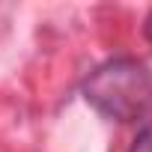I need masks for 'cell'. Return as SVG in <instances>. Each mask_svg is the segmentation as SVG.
<instances>
[{
  "mask_svg": "<svg viewBox=\"0 0 152 152\" xmlns=\"http://www.w3.org/2000/svg\"><path fill=\"white\" fill-rule=\"evenodd\" d=\"M81 96L104 119L146 122L152 110V69L137 57H110L84 78Z\"/></svg>",
  "mask_w": 152,
  "mask_h": 152,
  "instance_id": "cell-1",
  "label": "cell"
},
{
  "mask_svg": "<svg viewBox=\"0 0 152 152\" xmlns=\"http://www.w3.org/2000/svg\"><path fill=\"white\" fill-rule=\"evenodd\" d=\"M128 152H152V122H149V119L140 122V128H137V134H134Z\"/></svg>",
  "mask_w": 152,
  "mask_h": 152,
  "instance_id": "cell-2",
  "label": "cell"
},
{
  "mask_svg": "<svg viewBox=\"0 0 152 152\" xmlns=\"http://www.w3.org/2000/svg\"><path fill=\"white\" fill-rule=\"evenodd\" d=\"M143 36H146V42H152V12L143 18Z\"/></svg>",
  "mask_w": 152,
  "mask_h": 152,
  "instance_id": "cell-3",
  "label": "cell"
}]
</instances>
